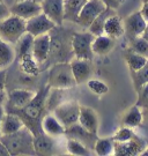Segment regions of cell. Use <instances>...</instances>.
<instances>
[{
  "label": "cell",
  "mask_w": 148,
  "mask_h": 156,
  "mask_svg": "<svg viewBox=\"0 0 148 156\" xmlns=\"http://www.w3.org/2000/svg\"><path fill=\"white\" fill-rule=\"evenodd\" d=\"M0 67H1V66H0Z\"/></svg>",
  "instance_id": "obj_52"
},
{
  "label": "cell",
  "mask_w": 148,
  "mask_h": 156,
  "mask_svg": "<svg viewBox=\"0 0 148 156\" xmlns=\"http://www.w3.org/2000/svg\"><path fill=\"white\" fill-rule=\"evenodd\" d=\"M0 1H4V0H0Z\"/></svg>",
  "instance_id": "obj_51"
},
{
  "label": "cell",
  "mask_w": 148,
  "mask_h": 156,
  "mask_svg": "<svg viewBox=\"0 0 148 156\" xmlns=\"http://www.w3.org/2000/svg\"><path fill=\"white\" fill-rule=\"evenodd\" d=\"M78 123L83 128H86L90 133L97 134L99 131V117L94 109L89 106L80 105V112H79V119Z\"/></svg>",
  "instance_id": "obj_18"
},
{
  "label": "cell",
  "mask_w": 148,
  "mask_h": 156,
  "mask_svg": "<svg viewBox=\"0 0 148 156\" xmlns=\"http://www.w3.org/2000/svg\"><path fill=\"white\" fill-rule=\"evenodd\" d=\"M6 101V94L5 91H0V105H2Z\"/></svg>",
  "instance_id": "obj_44"
},
{
  "label": "cell",
  "mask_w": 148,
  "mask_h": 156,
  "mask_svg": "<svg viewBox=\"0 0 148 156\" xmlns=\"http://www.w3.org/2000/svg\"><path fill=\"white\" fill-rule=\"evenodd\" d=\"M0 156H11L9 151L7 149V147L4 145V142L0 140Z\"/></svg>",
  "instance_id": "obj_42"
},
{
  "label": "cell",
  "mask_w": 148,
  "mask_h": 156,
  "mask_svg": "<svg viewBox=\"0 0 148 156\" xmlns=\"http://www.w3.org/2000/svg\"><path fill=\"white\" fill-rule=\"evenodd\" d=\"M42 129L45 134H48L52 138H58L60 135L65 134V127L63 126V124L53 116V113L51 115H45L42 119Z\"/></svg>",
  "instance_id": "obj_22"
},
{
  "label": "cell",
  "mask_w": 148,
  "mask_h": 156,
  "mask_svg": "<svg viewBox=\"0 0 148 156\" xmlns=\"http://www.w3.org/2000/svg\"><path fill=\"white\" fill-rule=\"evenodd\" d=\"M87 0H64V20L77 22L79 13Z\"/></svg>",
  "instance_id": "obj_27"
},
{
  "label": "cell",
  "mask_w": 148,
  "mask_h": 156,
  "mask_svg": "<svg viewBox=\"0 0 148 156\" xmlns=\"http://www.w3.org/2000/svg\"><path fill=\"white\" fill-rule=\"evenodd\" d=\"M134 132H133V128H130V127H125V126H121L116 134L112 136V139L114 141H117V142H124V141H127V140H130L134 135Z\"/></svg>",
  "instance_id": "obj_35"
},
{
  "label": "cell",
  "mask_w": 148,
  "mask_h": 156,
  "mask_svg": "<svg viewBox=\"0 0 148 156\" xmlns=\"http://www.w3.org/2000/svg\"><path fill=\"white\" fill-rule=\"evenodd\" d=\"M55 116L64 127H68L73 124L78 123L79 119V112H80V105L77 102H65L60 103L52 110Z\"/></svg>",
  "instance_id": "obj_6"
},
{
  "label": "cell",
  "mask_w": 148,
  "mask_h": 156,
  "mask_svg": "<svg viewBox=\"0 0 148 156\" xmlns=\"http://www.w3.org/2000/svg\"><path fill=\"white\" fill-rule=\"evenodd\" d=\"M66 151L68 154L77 156H88L92 154V151L82 142L75 139H68L66 144Z\"/></svg>",
  "instance_id": "obj_31"
},
{
  "label": "cell",
  "mask_w": 148,
  "mask_h": 156,
  "mask_svg": "<svg viewBox=\"0 0 148 156\" xmlns=\"http://www.w3.org/2000/svg\"><path fill=\"white\" fill-rule=\"evenodd\" d=\"M26 31V20L11 14L0 21V37L9 44H15L16 41Z\"/></svg>",
  "instance_id": "obj_4"
},
{
  "label": "cell",
  "mask_w": 148,
  "mask_h": 156,
  "mask_svg": "<svg viewBox=\"0 0 148 156\" xmlns=\"http://www.w3.org/2000/svg\"><path fill=\"white\" fill-rule=\"evenodd\" d=\"M124 59L126 62L130 72H135L138 69H140L147 62L146 57L138 55L135 52L131 51L130 49H126L125 52H124Z\"/></svg>",
  "instance_id": "obj_28"
},
{
  "label": "cell",
  "mask_w": 148,
  "mask_h": 156,
  "mask_svg": "<svg viewBox=\"0 0 148 156\" xmlns=\"http://www.w3.org/2000/svg\"><path fill=\"white\" fill-rule=\"evenodd\" d=\"M143 155H148V148H146V149L143 151Z\"/></svg>",
  "instance_id": "obj_47"
},
{
  "label": "cell",
  "mask_w": 148,
  "mask_h": 156,
  "mask_svg": "<svg viewBox=\"0 0 148 156\" xmlns=\"http://www.w3.org/2000/svg\"><path fill=\"white\" fill-rule=\"evenodd\" d=\"M93 151L99 156H106L114 154V139L112 138H97L95 141Z\"/></svg>",
  "instance_id": "obj_30"
},
{
  "label": "cell",
  "mask_w": 148,
  "mask_h": 156,
  "mask_svg": "<svg viewBox=\"0 0 148 156\" xmlns=\"http://www.w3.org/2000/svg\"><path fill=\"white\" fill-rule=\"evenodd\" d=\"M34 149L35 155H55L58 153V147L55 138L44 132L34 135Z\"/></svg>",
  "instance_id": "obj_15"
},
{
  "label": "cell",
  "mask_w": 148,
  "mask_h": 156,
  "mask_svg": "<svg viewBox=\"0 0 148 156\" xmlns=\"http://www.w3.org/2000/svg\"><path fill=\"white\" fill-rule=\"evenodd\" d=\"M42 12L49 17L56 26L64 23V0H44L41 4Z\"/></svg>",
  "instance_id": "obj_16"
},
{
  "label": "cell",
  "mask_w": 148,
  "mask_h": 156,
  "mask_svg": "<svg viewBox=\"0 0 148 156\" xmlns=\"http://www.w3.org/2000/svg\"><path fill=\"white\" fill-rule=\"evenodd\" d=\"M31 1H34V2H37V4H42L44 0H31Z\"/></svg>",
  "instance_id": "obj_46"
},
{
  "label": "cell",
  "mask_w": 148,
  "mask_h": 156,
  "mask_svg": "<svg viewBox=\"0 0 148 156\" xmlns=\"http://www.w3.org/2000/svg\"><path fill=\"white\" fill-rule=\"evenodd\" d=\"M50 87L46 84L44 88H41L36 91L33 100L21 109L16 110H8V112H13L17 115L22 119L24 126L33 133V135L43 132L42 129V119L46 115V97L49 94ZM6 111V110H5Z\"/></svg>",
  "instance_id": "obj_1"
},
{
  "label": "cell",
  "mask_w": 148,
  "mask_h": 156,
  "mask_svg": "<svg viewBox=\"0 0 148 156\" xmlns=\"http://www.w3.org/2000/svg\"><path fill=\"white\" fill-rule=\"evenodd\" d=\"M116 14V9L114 8H109L106 7L104 11L102 12L99 15L95 17L92 24L88 27V31L90 34H93L94 36H99V35H103V29H104V23L106 21V19L111 15Z\"/></svg>",
  "instance_id": "obj_26"
},
{
  "label": "cell",
  "mask_w": 148,
  "mask_h": 156,
  "mask_svg": "<svg viewBox=\"0 0 148 156\" xmlns=\"http://www.w3.org/2000/svg\"><path fill=\"white\" fill-rule=\"evenodd\" d=\"M4 113H5V109L2 105H0V126H1V119H2ZM0 138H1V131H0Z\"/></svg>",
  "instance_id": "obj_45"
},
{
  "label": "cell",
  "mask_w": 148,
  "mask_h": 156,
  "mask_svg": "<svg viewBox=\"0 0 148 156\" xmlns=\"http://www.w3.org/2000/svg\"><path fill=\"white\" fill-rule=\"evenodd\" d=\"M105 8L106 6L103 4L102 0H87V2L83 5L79 13L75 23L83 28H88L95 20V17L99 15Z\"/></svg>",
  "instance_id": "obj_7"
},
{
  "label": "cell",
  "mask_w": 148,
  "mask_h": 156,
  "mask_svg": "<svg viewBox=\"0 0 148 156\" xmlns=\"http://www.w3.org/2000/svg\"><path fill=\"white\" fill-rule=\"evenodd\" d=\"M127 49H130L131 51L135 52L138 55L146 57L148 59V42L145 38H143L141 36L138 37H133V38L128 39V46Z\"/></svg>",
  "instance_id": "obj_33"
},
{
  "label": "cell",
  "mask_w": 148,
  "mask_h": 156,
  "mask_svg": "<svg viewBox=\"0 0 148 156\" xmlns=\"http://www.w3.org/2000/svg\"><path fill=\"white\" fill-rule=\"evenodd\" d=\"M19 69L23 75H27L30 78L37 76L41 72V66L31 55L22 57L19 60Z\"/></svg>",
  "instance_id": "obj_25"
},
{
  "label": "cell",
  "mask_w": 148,
  "mask_h": 156,
  "mask_svg": "<svg viewBox=\"0 0 148 156\" xmlns=\"http://www.w3.org/2000/svg\"><path fill=\"white\" fill-rule=\"evenodd\" d=\"M67 139H75L83 145H86L89 149H93L95 141L97 140V134L90 133L86 128H83L79 123H75L65 128V134Z\"/></svg>",
  "instance_id": "obj_11"
},
{
  "label": "cell",
  "mask_w": 148,
  "mask_h": 156,
  "mask_svg": "<svg viewBox=\"0 0 148 156\" xmlns=\"http://www.w3.org/2000/svg\"><path fill=\"white\" fill-rule=\"evenodd\" d=\"M33 42H34V36L30 34L24 33L20 38L16 41V43L14 44L15 49V59L20 60L22 57L29 56L31 55V50H33Z\"/></svg>",
  "instance_id": "obj_24"
},
{
  "label": "cell",
  "mask_w": 148,
  "mask_h": 156,
  "mask_svg": "<svg viewBox=\"0 0 148 156\" xmlns=\"http://www.w3.org/2000/svg\"><path fill=\"white\" fill-rule=\"evenodd\" d=\"M146 149V141L139 136L138 134H134L130 140L124 142H117L114 141V153L119 156H133L143 154V151Z\"/></svg>",
  "instance_id": "obj_8"
},
{
  "label": "cell",
  "mask_w": 148,
  "mask_h": 156,
  "mask_svg": "<svg viewBox=\"0 0 148 156\" xmlns=\"http://www.w3.org/2000/svg\"><path fill=\"white\" fill-rule=\"evenodd\" d=\"M140 126L145 127L148 131V109H143V123Z\"/></svg>",
  "instance_id": "obj_41"
},
{
  "label": "cell",
  "mask_w": 148,
  "mask_h": 156,
  "mask_svg": "<svg viewBox=\"0 0 148 156\" xmlns=\"http://www.w3.org/2000/svg\"><path fill=\"white\" fill-rule=\"evenodd\" d=\"M131 78L135 91L140 89L143 84L148 83V59L140 69H138L135 72H131Z\"/></svg>",
  "instance_id": "obj_32"
},
{
  "label": "cell",
  "mask_w": 148,
  "mask_h": 156,
  "mask_svg": "<svg viewBox=\"0 0 148 156\" xmlns=\"http://www.w3.org/2000/svg\"><path fill=\"white\" fill-rule=\"evenodd\" d=\"M11 15L9 7L6 5L5 1H0V21H2L4 19Z\"/></svg>",
  "instance_id": "obj_37"
},
{
  "label": "cell",
  "mask_w": 148,
  "mask_h": 156,
  "mask_svg": "<svg viewBox=\"0 0 148 156\" xmlns=\"http://www.w3.org/2000/svg\"><path fill=\"white\" fill-rule=\"evenodd\" d=\"M141 123H143V110L135 104L128 108L121 117V126L125 127H140Z\"/></svg>",
  "instance_id": "obj_23"
},
{
  "label": "cell",
  "mask_w": 148,
  "mask_h": 156,
  "mask_svg": "<svg viewBox=\"0 0 148 156\" xmlns=\"http://www.w3.org/2000/svg\"><path fill=\"white\" fill-rule=\"evenodd\" d=\"M116 44V39L111 38L106 35H99L95 36L92 43V50L94 55L97 56H106L114 50Z\"/></svg>",
  "instance_id": "obj_21"
},
{
  "label": "cell",
  "mask_w": 148,
  "mask_h": 156,
  "mask_svg": "<svg viewBox=\"0 0 148 156\" xmlns=\"http://www.w3.org/2000/svg\"><path fill=\"white\" fill-rule=\"evenodd\" d=\"M55 27V22H52L43 12H41L39 14L28 19L26 21V31L34 37L44 35V34H49Z\"/></svg>",
  "instance_id": "obj_9"
},
{
  "label": "cell",
  "mask_w": 148,
  "mask_h": 156,
  "mask_svg": "<svg viewBox=\"0 0 148 156\" xmlns=\"http://www.w3.org/2000/svg\"><path fill=\"white\" fill-rule=\"evenodd\" d=\"M6 80H7V72L2 67H0V91H5Z\"/></svg>",
  "instance_id": "obj_38"
},
{
  "label": "cell",
  "mask_w": 148,
  "mask_h": 156,
  "mask_svg": "<svg viewBox=\"0 0 148 156\" xmlns=\"http://www.w3.org/2000/svg\"><path fill=\"white\" fill-rule=\"evenodd\" d=\"M138 100L135 105H138L141 110L148 109V83L143 84V87L137 91Z\"/></svg>",
  "instance_id": "obj_36"
},
{
  "label": "cell",
  "mask_w": 148,
  "mask_h": 156,
  "mask_svg": "<svg viewBox=\"0 0 148 156\" xmlns=\"http://www.w3.org/2000/svg\"><path fill=\"white\" fill-rule=\"evenodd\" d=\"M141 2H148V0H141Z\"/></svg>",
  "instance_id": "obj_48"
},
{
  "label": "cell",
  "mask_w": 148,
  "mask_h": 156,
  "mask_svg": "<svg viewBox=\"0 0 148 156\" xmlns=\"http://www.w3.org/2000/svg\"><path fill=\"white\" fill-rule=\"evenodd\" d=\"M139 12H140V14L145 19V21L148 23V2H143V6L139 9Z\"/></svg>",
  "instance_id": "obj_40"
},
{
  "label": "cell",
  "mask_w": 148,
  "mask_h": 156,
  "mask_svg": "<svg viewBox=\"0 0 148 156\" xmlns=\"http://www.w3.org/2000/svg\"><path fill=\"white\" fill-rule=\"evenodd\" d=\"M93 34L89 31H81V33H74L71 38V48L72 53L75 58L79 59H86V60H93L94 53L92 50V43L94 39Z\"/></svg>",
  "instance_id": "obj_5"
},
{
  "label": "cell",
  "mask_w": 148,
  "mask_h": 156,
  "mask_svg": "<svg viewBox=\"0 0 148 156\" xmlns=\"http://www.w3.org/2000/svg\"><path fill=\"white\" fill-rule=\"evenodd\" d=\"M123 23H124L125 35L128 37V39L141 36V34L143 33V30L146 28V24H147V22L145 21V19L139 11L131 13L128 16L125 17Z\"/></svg>",
  "instance_id": "obj_14"
},
{
  "label": "cell",
  "mask_w": 148,
  "mask_h": 156,
  "mask_svg": "<svg viewBox=\"0 0 148 156\" xmlns=\"http://www.w3.org/2000/svg\"><path fill=\"white\" fill-rule=\"evenodd\" d=\"M15 1H21V0H15Z\"/></svg>",
  "instance_id": "obj_50"
},
{
  "label": "cell",
  "mask_w": 148,
  "mask_h": 156,
  "mask_svg": "<svg viewBox=\"0 0 148 156\" xmlns=\"http://www.w3.org/2000/svg\"><path fill=\"white\" fill-rule=\"evenodd\" d=\"M50 45H51L50 34H44V35H39V36L34 37L31 56L38 62L39 66L45 64L48 58H49Z\"/></svg>",
  "instance_id": "obj_12"
},
{
  "label": "cell",
  "mask_w": 148,
  "mask_h": 156,
  "mask_svg": "<svg viewBox=\"0 0 148 156\" xmlns=\"http://www.w3.org/2000/svg\"><path fill=\"white\" fill-rule=\"evenodd\" d=\"M15 60V52L12 48V44L5 41L0 42V66L6 68Z\"/></svg>",
  "instance_id": "obj_29"
},
{
  "label": "cell",
  "mask_w": 148,
  "mask_h": 156,
  "mask_svg": "<svg viewBox=\"0 0 148 156\" xmlns=\"http://www.w3.org/2000/svg\"><path fill=\"white\" fill-rule=\"evenodd\" d=\"M102 1H103V4H104L106 7H109V8H114V9H117V8L121 6L123 0H102Z\"/></svg>",
  "instance_id": "obj_39"
},
{
  "label": "cell",
  "mask_w": 148,
  "mask_h": 156,
  "mask_svg": "<svg viewBox=\"0 0 148 156\" xmlns=\"http://www.w3.org/2000/svg\"><path fill=\"white\" fill-rule=\"evenodd\" d=\"M71 69L73 73V76L77 84H81L83 82H87L92 75V62L86 59H79L74 58L70 62Z\"/></svg>",
  "instance_id": "obj_17"
},
{
  "label": "cell",
  "mask_w": 148,
  "mask_h": 156,
  "mask_svg": "<svg viewBox=\"0 0 148 156\" xmlns=\"http://www.w3.org/2000/svg\"><path fill=\"white\" fill-rule=\"evenodd\" d=\"M23 126H24V124H23L22 119L17 115L13 113V112L5 111L4 116H2V119H1V126H0L1 135L14 133V132L19 131Z\"/></svg>",
  "instance_id": "obj_20"
},
{
  "label": "cell",
  "mask_w": 148,
  "mask_h": 156,
  "mask_svg": "<svg viewBox=\"0 0 148 156\" xmlns=\"http://www.w3.org/2000/svg\"><path fill=\"white\" fill-rule=\"evenodd\" d=\"M1 41H2V39H1V37H0V42H1Z\"/></svg>",
  "instance_id": "obj_49"
},
{
  "label": "cell",
  "mask_w": 148,
  "mask_h": 156,
  "mask_svg": "<svg viewBox=\"0 0 148 156\" xmlns=\"http://www.w3.org/2000/svg\"><path fill=\"white\" fill-rule=\"evenodd\" d=\"M35 94H36V91L26 89V88H19V89L11 90L8 94L6 95L7 105H6L5 110L8 111V110L21 109L33 100Z\"/></svg>",
  "instance_id": "obj_10"
},
{
  "label": "cell",
  "mask_w": 148,
  "mask_h": 156,
  "mask_svg": "<svg viewBox=\"0 0 148 156\" xmlns=\"http://www.w3.org/2000/svg\"><path fill=\"white\" fill-rule=\"evenodd\" d=\"M9 11L11 14L22 17L23 20L27 21L28 19L39 14L42 12V7L41 4L34 2L31 0H21V1H15L9 7Z\"/></svg>",
  "instance_id": "obj_13"
},
{
  "label": "cell",
  "mask_w": 148,
  "mask_h": 156,
  "mask_svg": "<svg viewBox=\"0 0 148 156\" xmlns=\"http://www.w3.org/2000/svg\"><path fill=\"white\" fill-rule=\"evenodd\" d=\"M87 87L93 94L97 95V96H102V95L109 93L108 84L101 80H97V79H89L87 81Z\"/></svg>",
  "instance_id": "obj_34"
},
{
  "label": "cell",
  "mask_w": 148,
  "mask_h": 156,
  "mask_svg": "<svg viewBox=\"0 0 148 156\" xmlns=\"http://www.w3.org/2000/svg\"><path fill=\"white\" fill-rule=\"evenodd\" d=\"M0 140L7 147L11 156L35 155L34 149V135L26 126L19 131L7 135H1Z\"/></svg>",
  "instance_id": "obj_2"
},
{
  "label": "cell",
  "mask_w": 148,
  "mask_h": 156,
  "mask_svg": "<svg viewBox=\"0 0 148 156\" xmlns=\"http://www.w3.org/2000/svg\"><path fill=\"white\" fill-rule=\"evenodd\" d=\"M75 84L77 82L73 76L70 62H58L52 64L48 78V86L50 88L66 90L73 88Z\"/></svg>",
  "instance_id": "obj_3"
},
{
  "label": "cell",
  "mask_w": 148,
  "mask_h": 156,
  "mask_svg": "<svg viewBox=\"0 0 148 156\" xmlns=\"http://www.w3.org/2000/svg\"><path fill=\"white\" fill-rule=\"evenodd\" d=\"M103 33H104V35H106V36H109V37L114 39H118L123 37L125 35L123 20L117 14H114V15L109 16L104 23Z\"/></svg>",
  "instance_id": "obj_19"
},
{
  "label": "cell",
  "mask_w": 148,
  "mask_h": 156,
  "mask_svg": "<svg viewBox=\"0 0 148 156\" xmlns=\"http://www.w3.org/2000/svg\"><path fill=\"white\" fill-rule=\"evenodd\" d=\"M141 37L145 38L148 42V23L146 24V28H145V30H143V33L141 34Z\"/></svg>",
  "instance_id": "obj_43"
}]
</instances>
